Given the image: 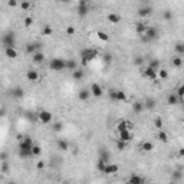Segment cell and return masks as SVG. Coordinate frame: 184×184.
I'll use <instances>...</instances> for the list:
<instances>
[{
	"label": "cell",
	"instance_id": "obj_1",
	"mask_svg": "<svg viewBox=\"0 0 184 184\" xmlns=\"http://www.w3.org/2000/svg\"><path fill=\"white\" fill-rule=\"evenodd\" d=\"M35 142L30 140L29 137H25L23 140H20V144H19V154L23 158H27V157H32V148H33Z\"/></svg>",
	"mask_w": 184,
	"mask_h": 184
},
{
	"label": "cell",
	"instance_id": "obj_2",
	"mask_svg": "<svg viewBox=\"0 0 184 184\" xmlns=\"http://www.w3.org/2000/svg\"><path fill=\"white\" fill-rule=\"evenodd\" d=\"M96 55H98V52L92 48H85V49L81 50V59H82L84 65H88L91 61H94L96 58Z\"/></svg>",
	"mask_w": 184,
	"mask_h": 184
},
{
	"label": "cell",
	"instance_id": "obj_3",
	"mask_svg": "<svg viewBox=\"0 0 184 184\" xmlns=\"http://www.w3.org/2000/svg\"><path fill=\"white\" fill-rule=\"evenodd\" d=\"M158 29L155 27V26H148L145 30V33L144 35H140L142 38V40H145V42H151V40H154V39L158 38Z\"/></svg>",
	"mask_w": 184,
	"mask_h": 184
},
{
	"label": "cell",
	"instance_id": "obj_4",
	"mask_svg": "<svg viewBox=\"0 0 184 184\" xmlns=\"http://www.w3.org/2000/svg\"><path fill=\"white\" fill-rule=\"evenodd\" d=\"M49 68L52 71H63L66 69V61L62 58H53L49 62Z\"/></svg>",
	"mask_w": 184,
	"mask_h": 184
},
{
	"label": "cell",
	"instance_id": "obj_5",
	"mask_svg": "<svg viewBox=\"0 0 184 184\" xmlns=\"http://www.w3.org/2000/svg\"><path fill=\"white\" fill-rule=\"evenodd\" d=\"M2 43H3V48H15L16 45V38L13 33H7L4 35L3 39H2Z\"/></svg>",
	"mask_w": 184,
	"mask_h": 184
},
{
	"label": "cell",
	"instance_id": "obj_6",
	"mask_svg": "<svg viewBox=\"0 0 184 184\" xmlns=\"http://www.w3.org/2000/svg\"><path fill=\"white\" fill-rule=\"evenodd\" d=\"M38 118H39V121L42 122V124H50L52 119H53V115H52V112H49V111L42 109V111L38 114Z\"/></svg>",
	"mask_w": 184,
	"mask_h": 184
},
{
	"label": "cell",
	"instance_id": "obj_7",
	"mask_svg": "<svg viewBox=\"0 0 184 184\" xmlns=\"http://www.w3.org/2000/svg\"><path fill=\"white\" fill-rule=\"evenodd\" d=\"M89 89H91L92 96H95V98H101V96L104 95V89H102V86H101L99 84H96V82H94Z\"/></svg>",
	"mask_w": 184,
	"mask_h": 184
},
{
	"label": "cell",
	"instance_id": "obj_8",
	"mask_svg": "<svg viewBox=\"0 0 184 184\" xmlns=\"http://www.w3.org/2000/svg\"><path fill=\"white\" fill-rule=\"evenodd\" d=\"M141 71H142V75L145 76V78H148L151 81H157V71L153 69L151 66H147L145 69H141Z\"/></svg>",
	"mask_w": 184,
	"mask_h": 184
},
{
	"label": "cell",
	"instance_id": "obj_9",
	"mask_svg": "<svg viewBox=\"0 0 184 184\" xmlns=\"http://www.w3.org/2000/svg\"><path fill=\"white\" fill-rule=\"evenodd\" d=\"M180 95L177 94V92H171V94H168L167 95V104L168 105H178L180 104Z\"/></svg>",
	"mask_w": 184,
	"mask_h": 184
},
{
	"label": "cell",
	"instance_id": "obj_10",
	"mask_svg": "<svg viewBox=\"0 0 184 184\" xmlns=\"http://www.w3.org/2000/svg\"><path fill=\"white\" fill-rule=\"evenodd\" d=\"M26 79L30 81V82H36L39 79V73L36 69H27L26 71Z\"/></svg>",
	"mask_w": 184,
	"mask_h": 184
},
{
	"label": "cell",
	"instance_id": "obj_11",
	"mask_svg": "<svg viewBox=\"0 0 184 184\" xmlns=\"http://www.w3.org/2000/svg\"><path fill=\"white\" fill-rule=\"evenodd\" d=\"M118 140H122V141H131L132 140V134H131L130 130H122V131H118Z\"/></svg>",
	"mask_w": 184,
	"mask_h": 184
},
{
	"label": "cell",
	"instance_id": "obj_12",
	"mask_svg": "<svg viewBox=\"0 0 184 184\" xmlns=\"http://www.w3.org/2000/svg\"><path fill=\"white\" fill-rule=\"evenodd\" d=\"M45 58H46L45 53L40 52V50H38V52H35V53L32 55V62L38 65V63H42L43 61H45Z\"/></svg>",
	"mask_w": 184,
	"mask_h": 184
},
{
	"label": "cell",
	"instance_id": "obj_13",
	"mask_svg": "<svg viewBox=\"0 0 184 184\" xmlns=\"http://www.w3.org/2000/svg\"><path fill=\"white\" fill-rule=\"evenodd\" d=\"M78 13H79V16H86L89 13V4L86 2H81L79 3V7H78Z\"/></svg>",
	"mask_w": 184,
	"mask_h": 184
},
{
	"label": "cell",
	"instance_id": "obj_14",
	"mask_svg": "<svg viewBox=\"0 0 184 184\" xmlns=\"http://www.w3.org/2000/svg\"><path fill=\"white\" fill-rule=\"evenodd\" d=\"M171 65L174 68H181L184 65V59L181 55H176V56H173L171 58Z\"/></svg>",
	"mask_w": 184,
	"mask_h": 184
},
{
	"label": "cell",
	"instance_id": "obj_15",
	"mask_svg": "<svg viewBox=\"0 0 184 184\" xmlns=\"http://www.w3.org/2000/svg\"><path fill=\"white\" fill-rule=\"evenodd\" d=\"M153 148H154V145H153L151 141H142L141 144H140V150H141L142 153H150V151H153Z\"/></svg>",
	"mask_w": 184,
	"mask_h": 184
},
{
	"label": "cell",
	"instance_id": "obj_16",
	"mask_svg": "<svg viewBox=\"0 0 184 184\" xmlns=\"http://www.w3.org/2000/svg\"><path fill=\"white\" fill-rule=\"evenodd\" d=\"M4 55H6L9 59H16L19 53H17L16 48H4Z\"/></svg>",
	"mask_w": 184,
	"mask_h": 184
},
{
	"label": "cell",
	"instance_id": "obj_17",
	"mask_svg": "<svg viewBox=\"0 0 184 184\" xmlns=\"http://www.w3.org/2000/svg\"><path fill=\"white\" fill-rule=\"evenodd\" d=\"M151 13H153V7H150V6H145V7L138 9V16L140 17H148Z\"/></svg>",
	"mask_w": 184,
	"mask_h": 184
},
{
	"label": "cell",
	"instance_id": "obj_18",
	"mask_svg": "<svg viewBox=\"0 0 184 184\" xmlns=\"http://www.w3.org/2000/svg\"><path fill=\"white\" fill-rule=\"evenodd\" d=\"M144 109H145V105H144V102H141V101H135L134 104H132V111H134L135 114H141Z\"/></svg>",
	"mask_w": 184,
	"mask_h": 184
},
{
	"label": "cell",
	"instance_id": "obj_19",
	"mask_svg": "<svg viewBox=\"0 0 184 184\" xmlns=\"http://www.w3.org/2000/svg\"><path fill=\"white\" fill-rule=\"evenodd\" d=\"M56 147H58V150H61V151H68L69 150V142H68L66 140L61 138V140L56 141Z\"/></svg>",
	"mask_w": 184,
	"mask_h": 184
},
{
	"label": "cell",
	"instance_id": "obj_20",
	"mask_svg": "<svg viewBox=\"0 0 184 184\" xmlns=\"http://www.w3.org/2000/svg\"><path fill=\"white\" fill-rule=\"evenodd\" d=\"M84 76H85V73H84V71H82L81 68H76V69H73V71H72V78H73L75 81L84 79Z\"/></svg>",
	"mask_w": 184,
	"mask_h": 184
},
{
	"label": "cell",
	"instance_id": "obj_21",
	"mask_svg": "<svg viewBox=\"0 0 184 184\" xmlns=\"http://www.w3.org/2000/svg\"><path fill=\"white\" fill-rule=\"evenodd\" d=\"M91 95H92V94H91V89H86V88L81 89L79 94H78V96H79V99H81V101H88V99H89V96H91Z\"/></svg>",
	"mask_w": 184,
	"mask_h": 184
},
{
	"label": "cell",
	"instance_id": "obj_22",
	"mask_svg": "<svg viewBox=\"0 0 184 184\" xmlns=\"http://www.w3.org/2000/svg\"><path fill=\"white\" fill-rule=\"evenodd\" d=\"M118 171V165H115V164H105L104 167V173L105 174H114V173Z\"/></svg>",
	"mask_w": 184,
	"mask_h": 184
},
{
	"label": "cell",
	"instance_id": "obj_23",
	"mask_svg": "<svg viewBox=\"0 0 184 184\" xmlns=\"http://www.w3.org/2000/svg\"><path fill=\"white\" fill-rule=\"evenodd\" d=\"M107 19H108L109 23H119L121 22V16L118 13H108L107 15Z\"/></svg>",
	"mask_w": 184,
	"mask_h": 184
},
{
	"label": "cell",
	"instance_id": "obj_24",
	"mask_svg": "<svg viewBox=\"0 0 184 184\" xmlns=\"http://www.w3.org/2000/svg\"><path fill=\"white\" fill-rule=\"evenodd\" d=\"M168 78V71L164 69V68H160L157 71V79H161V81H165Z\"/></svg>",
	"mask_w": 184,
	"mask_h": 184
},
{
	"label": "cell",
	"instance_id": "obj_25",
	"mask_svg": "<svg viewBox=\"0 0 184 184\" xmlns=\"http://www.w3.org/2000/svg\"><path fill=\"white\" fill-rule=\"evenodd\" d=\"M147 27H148V26H147L144 22H140V23H137V25H135V30H137L138 35H144V33H145Z\"/></svg>",
	"mask_w": 184,
	"mask_h": 184
},
{
	"label": "cell",
	"instance_id": "obj_26",
	"mask_svg": "<svg viewBox=\"0 0 184 184\" xmlns=\"http://www.w3.org/2000/svg\"><path fill=\"white\" fill-rule=\"evenodd\" d=\"M23 95H25V92H23V89H22V88H19V86L12 89V96H13V98L19 99V98H23Z\"/></svg>",
	"mask_w": 184,
	"mask_h": 184
},
{
	"label": "cell",
	"instance_id": "obj_27",
	"mask_svg": "<svg viewBox=\"0 0 184 184\" xmlns=\"http://www.w3.org/2000/svg\"><path fill=\"white\" fill-rule=\"evenodd\" d=\"M148 66H151L153 69H155V71H158L160 68H161V63H160L158 59L153 58V59H150V62H148Z\"/></svg>",
	"mask_w": 184,
	"mask_h": 184
},
{
	"label": "cell",
	"instance_id": "obj_28",
	"mask_svg": "<svg viewBox=\"0 0 184 184\" xmlns=\"http://www.w3.org/2000/svg\"><path fill=\"white\" fill-rule=\"evenodd\" d=\"M117 130H118V131H122V130H131V124H130L128 121H121V122H118Z\"/></svg>",
	"mask_w": 184,
	"mask_h": 184
},
{
	"label": "cell",
	"instance_id": "obj_29",
	"mask_svg": "<svg viewBox=\"0 0 184 184\" xmlns=\"http://www.w3.org/2000/svg\"><path fill=\"white\" fill-rule=\"evenodd\" d=\"M39 48H40V46H39V43H32V45H27V48H26V52H27V53L33 55L35 52H38V50H39Z\"/></svg>",
	"mask_w": 184,
	"mask_h": 184
},
{
	"label": "cell",
	"instance_id": "obj_30",
	"mask_svg": "<svg viewBox=\"0 0 184 184\" xmlns=\"http://www.w3.org/2000/svg\"><path fill=\"white\" fill-rule=\"evenodd\" d=\"M128 181H130V183H132V184H141V183H144V180H142L140 176H137V174L131 176L130 178H128Z\"/></svg>",
	"mask_w": 184,
	"mask_h": 184
},
{
	"label": "cell",
	"instance_id": "obj_31",
	"mask_svg": "<svg viewBox=\"0 0 184 184\" xmlns=\"http://www.w3.org/2000/svg\"><path fill=\"white\" fill-rule=\"evenodd\" d=\"M144 105H145L147 109H154L155 108V101L153 98H148V99L144 101Z\"/></svg>",
	"mask_w": 184,
	"mask_h": 184
},
{
	"label": "cell",
	"instance_id": "obj_32",
	"mask_svg": "<svg viewBox=\"0 0 184 184\" xmlns=\"http://www.w3.org/2000/svg\"><path fill=\"white\" fill-rule=\"evenodd\" d=\"M163 125H164V121L161 117H155L154 119V127L157 128V130H163Z\"/></svg>",
	"mask_w": 184,
	"mask_h": 184
},
{
	"label": "cell",
	"instance_id": "obj_33",
	"mask_svg": "<svg viewBox=\"0 0 184 184\" xmlns=\"http://www.w3.org/2000/svg\"><path fill=\"white\" fill-rule=\"evenodd\" d=\"M78 68V63H76V61H73V59H69V61H66V69H71V71H73V69H76Z\"/></svg>",
	"mask_w": 184,
	"mask_h": 184
},
{
	"label": "cell",
	"instance_id": "obj_34",
	"mask_svg": "<svg viewBox=\"0 0 184 184\" xmlns=\"http://www.w3.org/2000/svg\"><path fill=\"white\" fill-rule=\"evenodd\" d=\"M127 101V95L125 92L122 91H117V102H125Z\"/></svg>",
	"mask_w": 184,
	"mask_h": 184
},
{
	"label": "cell",
	"instance_id": "obj_35",
	"mask_svg": "<svg viewBox=\"0 0 184 184\" xmlns=\"http://www.w3.org/2000/svg\"><path fill=\"white\" fill-rule=\"evenodd\" d=\"M158 140H160V141H163V142H168V134H167V132H164L163 130H160Z\"/></svg>",
	"mask_w": 184,
	"mask_h": 184
},
{
	"label": "cell",
	"instance_id": "obj_36",
	"mask_svg": "<svg viewBox=\"0 0 184 184\" xmlns=\"http://www.w3.org/2000/svg\"><path fill=\"white\" fill-rule=\"evenodd\" d=\"M174 49H176L177 55H181V56H184V43H177V45L174 46Z\"/></svg>",
	"mask_w": 184,
	"mask_h": 184
},
{
	"label": "cell",
	"instance_id": "obj_37",
	"mask_svg": "<svg viewBox=\"0 0 184 184\" xmlns=\"http://www.w3.org/2000/svg\"><path fill=\"white\" fill-rule=\"evenodd\" d=\"M117 148L119 151H124L127 148V141H122V140H118L117 141Z\"/></svg>",
	"mask_w": 184,
	"mask_h": 184
},
{
	"label": "cell",
	"instance_id": "obj_38",
	"mask_svg": "<svg viewBox=\"0 0 184 184\" xmlns=\"http://www.w3.org/2000/svg\"><path fill=\"white\" fill-rule=\"evenodd\" d=\"M32 154H33V155H40V154H42V148L35 144L33 148H32Z\"/></svg>",
	"mask_w": 184,
	"mask_h": 184
},
{
	"label": "cell",
	"instance_id": "obj_39",
	"mask_svg": "<svg viewBox=\"0 0 184 184\" xmlns=\"http://www.w3.org/2000/svg\"><path fill=\"white\" fill-rule=\"evenodd\" d=\"M23 22H25V26H26V27H30V26L33 25V19H32L30 16L25 17V20H23Z\"/></svg>",
	"mask_w": 184,
	"mask_h": 184
},
{
	"label": "cell",
	"instance_id": "obj_40",
	"mask_svg": "<svg viewBox=\"0 0 184 184\" xmlns=\"http://www.w3.org/2000/svg\"><path fill=\"white\" fill-rule=\"evenodd\" d=\"M62 128H63V124L61 121H58V122H55L53 124V131H62Z\"/></svg>",
	"mask_w": 184,
	"mask_h": 184
},
{
	"label": "cell",
	"instance_id": "obj_41",
	"mask_svg": "<svg viewBox=\"0 0 184 184\" xmlns=\"http://www.w3.org/2000/svg\"><path fill=\"white\" fill-rule=\"evenodd\" d=\"M52 33H53V30H52V27H50V26H45V27H43V35H48V36H50Z\"/></svg>",
	"mask_w": 184,
	"mask_h": 184
},
{
	"label": "cell",
	"instance_id": "obj_42",
	"mask_svg": "<svg viewBox=\"0 0 184 184\" xmlns=\"http://www.w3.org/2000/svg\"><path fill=\"white\" fill-rule=\"evenodd\" d=\"M98 38H99L101 40H108L109 36H108L107 33H105V32H99V33H98Z\"/></svg>",
	"mask_w": 184,
	"mask_h": 184
},
{
	"label": "cell",
	"instance_id": "obj_43",
	"mask_svg": "<svg viewBox=\"0 0 184 184\" xmlns=\"http://www.w3.org/2000/svg\"><path fill=\"white\" fill-rule=\"evenodd\" d=\"M163 16H164V19H167V20H171V19H173V13L170 12V10H165Z\"/></svg>",
	"mask_w": 184,
	"mask_h": 184
},
{
	"label": "cell",
	"instance_id": "obj_44",
	"mask_svg": "<svg viewBox=\"0 0 184 184\" xmlns=\"http://www.w3.org/2000/svg\"><path fill=\"white\" fill-rule=\"evenodd\" d=\"M177 94L180 95V98H183V96H184V84L180 85V88L177 89Z\"/></svg>",
	"mask_w": 184,
	"mask_h": 184
},
{
	"label": "cell",
	"instance_id": "obj_45",
	"mask_svg": "<svg viewBox=\"0 0 184 184\" xmlns=\"http://www.w3.org/2000/svg\"><path fill=\"white\" fill-rule=\"evenodd\" d=\"M20 6H22V9H23V10H27V9L30 7V3H29V2H22Z\"/></svg>",
	"mask_w": 184,
	"mask_h": 184
},
{
	"label": "cell",
	"instance_id": "obj_46",
	"mask_svg": "<svg viewBox=\"0 0 184 184\" xmlns=\"http://www.w3.org/2000/svg\"><path fill=\"white\" fill-rule=\"evenodd\" d=\"M134 63L135 65H142V58L141 56H137V58L134 59Z\"/></svg>",
	"mask_w": 184,
	"mask_h": 184
},
{
	"label": "cell",
	"instance_id": "obj_47",
	"mask_svg": "<svg viewBox=\"0 0 184 184\" xmlns=\"http://www.w3.org/2000/svg\"><path fill=\"white\" fill-rule=\"evenodd\" d=\"M180 177H181V173L176 171L174 174H173V180H180Z\"/></svg>",
	"mask_w": 184,
	"mask_h": 184
},
{
	"label": "cell",
	"instance_id": "obj_48",
	"mask_svg": "<svg viewBox=\"0 0 184 184\" xmlns=\"http://www.w3.org/2000/svg\"><path fill=\"white\" fill-rule=\"evenodd\" d=\"M66 33L68 35H73V33H75V29L71 26V27H68V29H66Z\"/></svg>",
	"mask_w": 184,
	"mask_h": 184
},
{
	"label": "cell",
	"instance_id": "obj_49",
	"mask_svg": "<svg viewBox=\"0 0 184 184\" xmlns=\"http://www.w3.org/2000/svg\"><path fill=\"white\" fill-rule=\"evenodd\" d=\"M16 4H17L16 0H9V6H10V7H15Z\"/></svg>",
	"mask_w": 184,
	"mask_h": 184
},
{
	"label": "cell",
	"instance_id": "obj_50",
	"mask_svg": "<svg viewBox=\"0 0 184 184\" xmlns=\"http://www.w3.org/2000/svg\"><path fill=\"white\" fill-rule=\"evenodd\" d=\"M105 62L107 63L111 62V55H105Z\"/></svg>",
	"mask_w": 184,
	"mask_h": 184
},
{
	"label": "cell",
	"instance_id": "obj_51",
	"mask_svg": "<svg viewBox=\"0 0 184 184\" xmlns=\"http://www.w3.org/2000/svg\"><path fill=\"white\" fill-rule=\"evenodd\" d=\"M59 3H69V2H71V0H58Z\"/></svg>",
	"mask_w": 184,
	"mask_h": 184
},
{
	"label": "cell",
	"instance_id": "obj_52",
	"mask_svg": "<svg viewBox=\"0 0 184 184\" xmlns=\"http://www.w3.org/2000/svg\"><path fill=\"white\" fill-rule=\"evenodd\" d=\"M38 167L39 168H43V163H42V161H39V163H38Z\"/></svg>",
	"mask_w": 184,
	"mask_h": 184
},
{
	"label": "cell",
	"instance_id": "obj_53",
	"mask_svg": "<svg viewBox=\"0 0 184 184\" xmlns=\"http://www.w3.org/2000/svg\"><path fill=\"white\" fill-rule=\"evenodd\" d=\"M180 155H184V148L183 150H180Z\"/></svg>",
	"mask_w": 184,
	"mask_h": 184
}]
</instances>
